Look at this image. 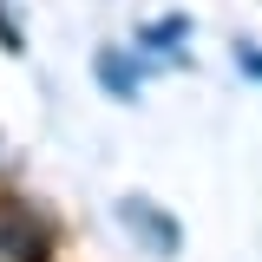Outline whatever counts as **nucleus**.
Segmentation results:
<instances>
[{
	"label": "nucleus",
	"mask_w": 262,
	"mask_h": 262,
	"mask_svg": "<svg viewBox=\"0 0 262 262\" xmlns=\"http://www.w3.org/2000/svg\"><path fill=\"white\" fill-rule=\"evenodd\" d=\"M46 256V223L20 196H0V262H39Z\"/></svg>",
	"instance_id": "1"
},
{
	"label": "nucleus",
	"mask_w": 262,
	"mask_h": 262,
	"mask_svg": "<svg viewBox=\"0 0 262 262\" xmlns=\"http://www.w3.org/2000/svg\"><path fill=\"white\" fill-rule=\"evenodd\" d=\"M118 223H125V229H144V249L177 256V216H164L151 196H125V203H118Z\"/></svg>",
	"instance_id": "2"
},
{
	"label": "nucleus",
	"mask_w": 262,
	"mask_h": 262,
	"mask_svg": "<svg viewBox=\"0 0 262 262\" xmlns=\"http://www.w3.org/2000/svg\"><path fill=\"white\" fill-rule=\"evenodd\" d=\"M98 85L112 98H138V85H144V53L138 46H105L98 53Z\"/></svg>",
	"instance_id": "3"
},
{
	"label": "nucleus",
	"mask_w": 262,
	"mask_h": 262,
	"mask_svg": "<svg viewBox=\"0 0 262 262\" xmlns=\"http://www.w3.org/2000/svg\"><path fill=\"white\" fill-rule=\"evenodd\" d=\"M131 46L151 53V59H177V53L190 46V20H184V13H164V20H151V27H138Z\"/></svg>",
	"instance_id": "4"
},
{
	"label": "nucleus",
	"mask_w": 262,
	"mask_h": 262,
	"mask_svg": "<svg viewBox=\"0 0 262 262\" xmlns=\"http://www.w3.org/2000/svg\"><path fill=\"white\" fill-rule=\"evenodd\" d=\"M236 66H243V79L262 85V46H256V39H236Z\"/></svg>",
	"instance_id": "5"
}]
</instances>
